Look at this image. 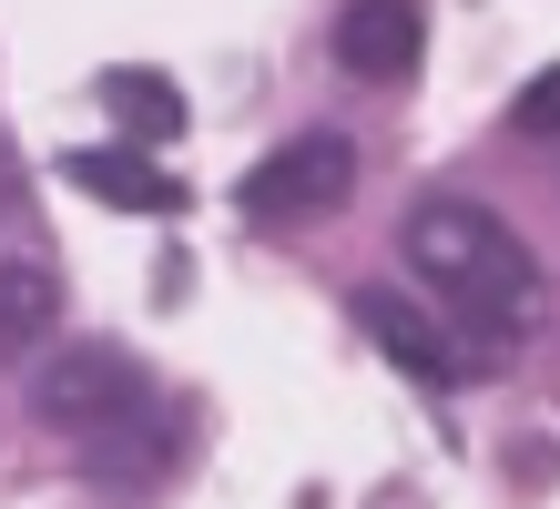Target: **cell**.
Segmentation results:
<instances>
[{"mask_svg": "<svg viewBox=\"0 0 560 509\" xmlns=\"http://www.w3.org/2000/svg\"><path fill=\"white\" fill-rule=\"evenodd\" d=\"M408 265L428 286L448 296V316H469V326H489V336H510L520 316H530V296H540V265H530V245L489 215V204H458V194H428L418 215H408Z\"/></svg>", "mask_w": 560, "mask_h": 509, "instance_id": "obj_1", "label": "cell"}, {"mask_svg": "<svg viewBox=\"0 0 560 509\" xmlns=\"http://www.w3.org/2000/svg\"><path fill=\"white\" fill-rule=\"evenodd\" d=\"M347 194H357V143L347 132H295V143H276L235 184V204L255 224H316V215H337Z\"/></svg>", "mask_w": 560, "mask_h": 509, "instance_id": "obj_3", "label": "cell"}, {"mask_svg": "<svg viewBox=\"0 0 560 509\" xmlns=\"http://www.w3.org/2000/svg\"><path fill=\"white\" fill-rule=\"evenodd\" d=\"M510 123H520V143H560V61H550L530 92H520V113H510Z\"/></svg>", "mask_w": 560, "mask_h": 509, "instance_id": "obj_10", "label": "cell"}, {"mask_svg": "<svg viewBox=\"0 0 560 509\" xmlns=\"http://www.w3.org/2000/svg\"><path fill=\"white\" fill-rule=\"evenodd\" d=\"M72 184H82V194H103V204H122V215H184V184L163 174L153 153H133V143H113V153H72Z\"/></svg>", "mask_w": 560, "mask_h": 509, "instance_id": "obj_7", "label": "cell"}, {"mask_svg": "<svg viewBox=\"0 0 560 509\" xmlns=\"http://www.w3.org/2000/svg\"><path fill=\"white\" fill-rule=\"evenodd\" d=\"M51 326H61V276L31 255H0V367H31Z\"/></svg>", "mask_w": 560, "mask_h": 509, "instance_id": "obj_6", "label": "cell"}, {"mask_svg": "<svg viewBox=\"0 0 560 509\" xmlns=\"http://www.w3.org/2000/svg\"><path fill=\"white\" fill-rule=\"evenodd\" d=\"M428 51V11L418 0H347L337 11V72L347 82H408Z\"/></svg>", "mask_w": 560, "mask_h": 509, "instance_id": "obj_5", "label": "cell"}, {"mask_svg": "<svg viewBox=\"0 0 560 509\" xmlns=\"http://www.w3.org/2000/svg\"><path fill=\"white\" fill-rule=\"evenodd\" d=\"M103 102H113V123L133 132V143H174L184 132V92L163 72H103Z\"/></svg>", "mask_w": 560, "mask_h": 509, "instance_id": "obj_9", "label": "cell"}, {"mask_svg": "<svg viewBox=\"0 0 560 509\" xmlns=\"http://www.w3.org/2000/svg\"><path fill=\"white\" fill-rule=\"evenodd\" d=\"M174 418H153V407H133V418H113V428H92V479L103 489H153L163 479V459H174Z\"/></svg>", "mask_w": 560, "mask_h": 509, "instance_id": "obj_8", "label": "cell"}, {"mask_svg": "<svg viewBox=\"0 0 560 509\" xmlns=\"http://www.w3.org/2000/svg\"><path fill=\"white\" fill-rule=\"evenodd\" d=\"M133 407H153V378H143V357L133 347H113V336H92V347H61L42 378H31V418L42 428H113V418H133Z\"/></svg>", "mask_w": 560, "mask_h": 509, "instance_id": "obj_2", "label": "cell"}, {"mask_svg": "<svg viewBox=\"0 0 560 509\" xmlns=\"http://www.w3.org/2000/svg\"><path fill=\"white\" fill-rule=\"evenodd\" d=\"M347 305H357V326H368V336L408 367L418 387H458V378H469V347H458V336L428 316V305H408L398 286H357Z\"/></svg>", "mask_w": 560, "mask_h": 509, "instance_id": "obj_4", "label": "cell"}]
</instances>
